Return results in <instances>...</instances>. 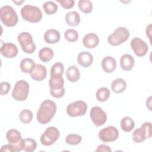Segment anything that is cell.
Listing matches in <instances>:
<instances>
[{"mask_svg":"<svg viewBox=\"0 0 152 152\" xmlns=\"http://www.w3.org/2000/svg\"><path fill=\"white\" fill-rule=\"evenodd\" d=\"M64 80L62 75H50L49 81L50 93L55 98H61L65 94Z\"/></svg>","mask_w":152,"mask_h":152,"instance_id":"277c9868","label":"cell"},{"mask_svg":"<svg viewBox=\"0 0 152 152\" xmlns=\"http://www.w3.org/2000/svg\"><path fill=\"white\" fill-rule=\"evenodd\" d=\"M59 137V132L55 126H49L41 135L40 142L46 146L53 144Z\"/></svg>","mask_w":152,"mask_h":152,"instance_id":"30bf717a","label":"cell"},{"mask_svg":"<svg viewBox=\"0 0 152 152\" xmlns=\"http://www.w3.org/2000/svg\"><path fill=\"white\" fill-rule=\"evenodd\" d=\"M17 40L24 52L31 54L35 51L36 45L33 40L32 36L29 33L21 32L18 34Z\"/></svg>","mask_w":152,"mask_h":152,"instance_id":"ba28073f","label":"cell"},{"mask_svg":"<svg viewBox=\"0 0 152 152\" xmlns=\"http://www.w3.org/2000/svg\"><path fill=\"white\" fill-rule=\"evenodd\" d=\"M29 92V84L23 80L16 82L12 91V97L17 101H24L28 97Z\"/></svg>","mask_w":152,"mask_h":152,"instance_id":"52a82bcc","label":"cell"},{"mask_svg":"<svg viewBox=\"0 0 152 152\" xmlns=\"http://www.w3.org/2000/svg\"><path fill=\"white\" fill-rule=\"evenodd\" d=\"M1 53L7 58H13L18 54L17 46L12 43H3L1 40Z\"/></svg>","mask_w":152,"mask_h":152,"instance_id":"5bb4252c","label":"cell"},{"mask_svg":"<svg viewBox=\"0 0 152 152\" xmlns=\"http://www.w3.org/2000/svg\"><path fill=\"white\" fill-rule=\"evenodd\" d=\"M134 142L140 143L146 138H150L152 136V128L150 122H147L142 124L140 128L135 129L132 134Z\"/></svg>","mask_w":152,"mask_h":152,"instance_id":"8992f818","label":"cell"},{"mask_svg":"<svg viewBox=\"0 0 152 152\" xmlns=\"http://www.w3.org/2000/svg\"><path fill=\"white\" fill-rule=\"evenodd\" d=\"M99 138L103 142H113L119 137L118 129L113 126H109L102 129L98 134Z\"/></svg>","mask_w":152,"mask_h":152,"instance_id":"8fae6325","label":"cell"},{"mask_svg":"<svg viewBox=\"0 0 152 152\" xmlns=\"http://www.w3.org/2000/svg\"><path fill=\"white\" fill-rule=\"evenodd\" d=\"M129 37V31L124 27H119L107 37V42L112 46H118L126 42Z\"/></svg>","mask_w":152,"mask_h":152,"instance_id":"5b68a950","label":"cell"},{"mask_svg":"<svg viewBox=\"0 0 152 152\" xmlns=\"http://www.w3.org/2000/svg\"><path fill=\"white\" fill-rule=\"evenodd\" d=\"M20 147L22 150L26 152H32L37 147L36 141L32 138H24L20 142Z\"/></svg>","mask_w":152,"mask_h":152,"instance_id":"cb8c5ba5","label":"cell"},{"mask_svg":"<svg viewBox=\"0 0 152 152\" xmlns=\"http://www.w3.org/2000/svg\"><path fill=\"white\" fill-rule=\"evenodd\" d=\"M0 18L2 23L7 27H13L18 21V17L15 11L10 5H5L1 7Z\"/></svg>","mask_w":152,"mask_h":152,"instance_id":"3957f363","label":"cell"},{"mask_svg":"<svg viewBox=\"0 0 152 152\" xmlns=\"http://www.w3.org/2000/svg\"><path fill=\"white\" fill-rule=\"evenodd\" d=\"M99 43V37L97 34L93 33L87 34L83 39V44L86 48H94L98 45Z\"/></svg>","mask_w":152,"mask_h":152,"instance_id":"2e32d148","label":"cell"},{"mask_svg":"<svg viewBox=\"0 0 152 152\" xmlns=\"http://www.w3.org/2000/svg\"><path fill=\"white\" fill-rule=\"evenodd\" d=\"M20 120L24 124L30 123L33 119V113L28 109H24L20 113Z\"/></svg>","mask_w":152,"mask_h":152,"instance_id":"1f68e13d","label":"cell"},{"mask_svg":"<svg viewBox=\"0 0 152 152\" xmlns=\"http://www.w3.org/2000/svg\"><path fill=\"white\" fill-rule=\"evenodd\" d=\"M110 96V91L106 87H101L97 90L96 97L98 101L103 102L106 101Z\"/></svg>","mask_w":152,"mask_h":152,"instance_id":"f546056e","label":"cell"},{"mask_svg":"<svg viewBox=\"0 0 152 152\" xmlns=\"http://www.w3.org/2000/svg\"><path fill=\"white\" fill-rule=\"evenodd\" d=\"M90 118L96 126L103 125L107 120V115L103 109L99 106H94L91 109Z\"/></svg>","mask_w":152,"mask_h":152,"instance_id":"7c38bea8","label":"cell"},{"mask_svg":"<svg viewBox=\"0 0 152 152\" xmlns=\"http://www.w3.org/2000/svg\"><path fill=\"white\" fill-rule=\"evenodd\" d=\"M56 1L65 9H70L72 8L75 3L74 0H56Z\"/></svg>","mask_w":152,"mask_h":152,"instance_id":"8d00e7d4","label":"cell"},{"mask_svg":"<svg viewBox=\"0 0 152 152\" xmlns=\"http://www.w3.org/2000/svg\"><path fill=\"white\" fill-rule=\"evenodd\" d=\"M135 123L132 118L128 116L123 118L121 121V128L125 132H130L134 128Z\"/></svg>","mask_w":152,"mask_h":152,"instance_id":"83f0119b","label":"cell"},{"mask_svg":"<svg viewBox=\"0 0 152 152\" xmlns=\"http://www.w3.org/2000/svg\"><path fill=\"white\" fill-rule=\"evenodd\" d=\"M131 47L134 53L139 57L146 55L148 48L147 43L139 37H134L131 42Z\"/></svg>","mask_w":152,"mask_h":152,"instance_id":"4fadbf2b","label":"cell"},{"mask_svg":"<svg viewBox=\"0 0 152 152\" xmlns=\"http://www.w3.org/2000/svg\"><path fill=\"white\" fill-rule=\"evenodd\" d=\"M64 71V65L61 62H56L51 67L50 75H62Z\"/></svg>","mask_w":152,"mask_h":152,"instance_id":"e575fe53","label":"cell"},{"mask_svg":"<svg viewBox=\"0 0 152 152\" xmlns=\"http://www.w3.org/2000/svg\"><path fill=\"white\" fill-rule=\"evenodd\" d=\"M43 8L46 14L51 15L57 11L58 5L53 1H47L43 5Z\"/></svg>","mask_w":152,"mask_h":152,"instance_id":"4dcf8cb0","label":"cell"},{"mask_svg":"<svg viewBox=\"0 0 152 152\" xmlns=\"http://www.w3.org/2000/svg\"><path fill=\"white\" fill-rule=\"evenodd\" d=\"M111 88L113 92L116 93H121L125 90L126 84L124 79L116 78L112 83Z\"/></svg>","mask_w":152,"mask_h":152,"instance_id":"4316f807","label":"cell"},{"mask_svg":"<svg viewBox=\"0 0 152 152\" xmlns=\"http://www.w3.org/2000/svg\"><path fill=\"white\" fill-rule=\"evenodd\" d=\"M151 97L150 96L147 99V101H146V106H147V107L150 110H151Z\"/></svg>","mask_w":152,"mask_h":152,"instance_id":"60d3db41","label":"cell"},{"mask_svg":"<svg viewBox=\"0 0 152 152\" xmlns=\"http://www.w3.org/2000/svg\"><path fill=\"white\" fill-rule=\"evenodd\" d=\"M12 2L15 4H16L17 5H20L23 2H24V1H12Z\"/></svg>","mask_w":152,"mask_h":152,"instance_id":"b9f144b4","label":"cell"},{"mask_svg":"<svg viewBox=\"0 0 152 152\" xmlns=\"http://www.w3.org/2000/svg\"><path fill=\"white\" fill-rule=\"evenodd\" d=\"M96 151H106V152L110 151V152H111L112 150L109 146H107L105 144H100L97 147V149L96 150Z\"/></svg>","mask_w":152,"mask_h":152,"instance_id":"f35d334b","label":"cell"},{"mask_svg":"<svg viewBox=\"0 0 152 152\" xmlns=\"http://www.w3.org/2000/svg\"><path fill=\"white\" fill-rule=\"evenodd\" d=\"M65 21L66 24L71 27L78 26L80 21V17L78 12L76 11H70L65 15Z\"/></svg>","mask_w":152,"mask_h":152,"instance_id":"603a6c76","label":"cell"},{"mask_svg":"<svg viewBox=\"0 0 152 152\" xmlns=\"http://www.w3.org/2000/svg\"><path fill=\"white\" fill-rule=\"evenodd\" d=\"M77 61L81 66L87 68L92 64L93 57L88 52H81L77 56Z\"/></svg>","mask_w":152,"mask_h":152,"instance_id":"e0dca14e","label":"cell"},{"mask_svg":"<svg viewBox=\"0 0 152 152\" xmlns=\"http://www.w3.org/2000/svg\"><path fill=\"white\" fill-rule=\"evenodd\" d=\"M82 140L81 135L78 134H71L66 136L65 138V142L69 145H78L79 144Z\"/></svg>","mask_w":152,"mask_h":152,"instance_id":"d6a6232c","label":"cell"},{"mask_svg":"<svg viewBox=\"0 0 152 152\" xmlns=\"http://www.w3.org/2000/svg\"><path fill=\"white\" fill-rule=\"evenodd\" d=\"M78 6L81 11L85 14H89L93 10L92 2L89 0H80L78 2Z\"/></svg>","mask_w":152,"mask_h":152,"instance_id":"f1b7e54d","label":"cell"},{"mask_svg":"<svg viewBox=\"0 0 152 152\" xmlns=\"http://www.w3.org/2000/svg\"><path fill=\"white\" fill-rule=\"evenodd\" d=\"M43 37L47 43L55 44L59 41L61 35L57 30L49 29L45 33Z\"/></svg>","mask_w":152,"mask_h":152,"instance_id":"d6986e66","label":"cell"},{"mask_svg":"<svg viewBox=\"0 0 152 152\" xmlns=\"http://www.w3.org/2000/svg\"><path fill=\"white\" fill-rule=\"evenodd\" d=\"M53 55L54 53L53 50L48 47L43 48L39 52V58L44 62H48L50 61L53 58Z\"/></svg>","mask_w":152,"mask_h":152,"instance_id":"484cf974","label":"cell"},{"mask_svg":"<svg viewBox=\"0 0 152 152\" xmlns=\"http://www.w3.org/2000/svg\"><path fill=\"white\" fill-rule=\"evenodd\" d=\"M87 110L86 103L82 100H78L69 103L66 107V113L71 117L83 116Z\"/></svg>","mask_w":152,"mask_h":152,"instance_id":"9c48e42d","label":"cell"},{"mask_svg":"<svg viewBox=\"0 0 152 152\" xmlns=\"http://www.w3.org/2000/svg\"><path fill=\"white\" fill-rule=\"evenodd\" d=\"M134 59L129 54L123 55L120 59V66L124 71H129L134 66Z\"/></svg>","mask_w":152,"mask_h":152,"instance_id":"ffe728a7","label":"cell"},{"mask_svg":"<svg viewBox=\"0 0 152 152\" xmlns=\"http://www.w3.org/2000/svg\"><path fill=\"white\" fill-rule=\"evenodd\" d=\"M116 67V62L112 56H106L102 61V68L106 73L112 72Z\"/></svg>","mask_w":152,"mask_h":152,"instance_id":"ac0fdd59","label":"cell"},{"mask_svg":"<svg viewBox=\"0 0 152 152\" xmlns=\"http://www.w3.org/2000/svg\"><path fill=\"white\" fill-rule=\"evenodd\" d=\"M65 39L69 42H75L78 40V32L74 29H67L64 33Z\"/></svg>","mask_w":152,"mask_h":152,"instance_id":"836d02e7","label":"cell"},{"mask_svg":"<svg viewBox=\"0 0 152 152\" xmlns=\"http://www.w3.org/2000/svg\"><path fill=\"white\" fill-rule=\"evenodd\" d=\"M47 75V71L46 67L41 64H37L35 68L30 73V76L32 79L35 81H40L44 80Z\"/></svg>","mask_w":152,"mask_h":152,"instance_id":"9a60e30c","label":"cell"},{"mask_svg":"<svg viewBox=\"0 0 152 152\" xmlns=\"http://www.w3.org/2000/svg\"><path fill=\"white\" fill-rule=\"evenodd\" d=\"M6 138L8 142L12 144H20L22 140L20 132L15 129H11L7 131L6 134Z\"/></svg>","mask_w":152,"mask_h":152,"instance_id":"44dd1931","label":"cell"},{"mask_svg":"<svg viewBox=\"0 0 152 152\" xmlns=\"http://www.w3.org/2000/svg\"><path fill=\"white\" fill-rule=\"evenodd\" d=\"M21 15L23 20L36 23L42 20L43 14L40 8L31 5H26L21 10Z\"/></svg>","mask_w":152,"mask_h":152,"instance_id":"7a4b0ae2","label":"cell"},{"mask_svg":"<svg viewBox=\"0 0 152 152\" xmlns=\"http://www.w3.org/2000/svg\"><path fill=\"white\" fill-rule=\"evenodd\" d=\"M66 76L68 81L70 82H77L80 77L79 69L75 65H71L69 66L66 71Z\"/></svg>","mask_w":152,"mask_h":152,"instance_id":"7402d4cb","label":"cell"},{"mask_svg":"<svg viewBox=\"0 0 152 152\" xmlns=\"http://www.w3.org/2000/svg\"><path fill=\"white\" fill-rule=\"evenodd\" d=\"M35 66H36V64L34 61L30 58H24L23 59H22L20 64V67L21 70L24 73H27V74H28V73L30 74L35 68Z\"/></svg>","mask_w":152,"mask_h":152,"instance_id":"d4e9b609","label":"cell"},{"mask_svg":"<svg viewBox=\"0 0 152 152\" xmlns=\"http://www.w3.org/2000/svg\"><path fill=\"white\" fill-rule=\"evenodd\" d=\"M56 112V104L50 100H46L41 103L37 112V121L40 124L45 125L52 120Z\"/></svg>","mask_w":152,"mask_h":152,"instance_id":"6da1fadb","label":"cell"},{"mask_svg":"<svg viewBox=\"0 0 152 152\" xmlns=\"http://www.w3.org/2000/svg\"><path fill=\"white\" fill-rule=\"evenodd\" d=\"M0 86H1V95L2 96L6 95L8 93L11 87L10 83L6 81L1 82L0 84Z\"/></svg>","mask_w":152,"mask_h":152,"instance_id":"74e56055","label":"cell"},{"mask_svg":"<svg viewBox=\"0 0 152 152\" xmlns=\"http://www.w3.org/2000/svg\"><path fill=\"white\" fill-rule=\"evenodd\" d=\"M151 24H150L147 27V28H146V35L149 37L150 39H150H151ZM151 42V41H150Z\"/></svg>","mask_w":152,"mask_h":152,"instance_id":"ab89813d","label":"cell"},{"mask_svg":"<svg viewBox=\"0 0 152 152\" xmlns=\"http://www.w3.org/2000/svg\"><path fill=\"white\" fill-rule=\"evenodd\" d=\"M22 149L20 147V143L18 144H8L4 145L2 146V147L0 149V151L1 152L3 151H20Z\"/></svg>","mask_w":152,"mask_h":152,"instance_id":"d590c367","label":"cell"}]
</instances>
